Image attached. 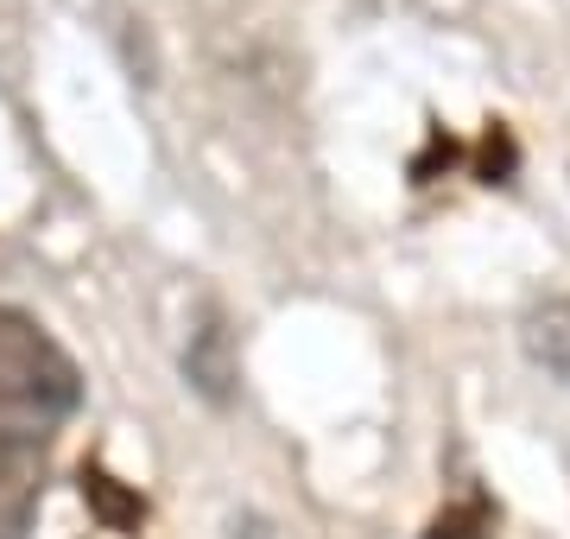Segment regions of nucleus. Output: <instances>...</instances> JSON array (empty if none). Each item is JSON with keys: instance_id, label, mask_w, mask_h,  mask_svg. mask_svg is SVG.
I'll use <instances>...</instances> for the list:
<instances>
[{"instance_id": "7ed1b4c3", "label": "nucleus", "mask_w": 570, "mask_h": 539, "mask_svg": "<svg viewBox=\"0 0 570 539\" xmlns=\"http://www.w3.org/2000/svg\"><path fill=\"white\" fill-rule=\"evenodd\" d=\"M45 501V451L0 438V539H32Z\"/></svg>"}, {"instance_id": "20e7f679", "label": "nucleus", "mask_w": 570, "mask_h": 539, "mask_svg": "<svg viewBox=\"0 0 570 539\" xmlns=\"http://www.w3.org/2000/svg\"><path fill=\"white\" fill-rule=\"evenodd\" d=\"M520 343H527V355H532L546 374L570 381V298H564V292L539 298V305L520 317Z\"/></svg>"}, {"instance_id": "39448f33", "label": "nucleus", "mask_w": 570, "mask_h": 539, "mask_svg": "<svg viewBox=\"0 0 570 539\" xmlns=\"http://www.w3.org/2000/svg\"><path fill=\"white\" fill-rule=\"evenodd\" d=\"M228 539H292V533L261 508H242V514H228Z\"/></svg>"}, {"instance_id": "f03ea898", "label": "nucleus", "mask_w": 570, "mask_h": 539, "mask_svg": "<svg viewBox=\"0 0 570 539\" xmlns=\"http://www.w3.org/2000/svg\"><path fill=\"white\" fill-rule=\"evenodd\" d=\"M184 381H190L209 406H228V400H235V388H242L235 336H228V324H223V312H216V305L197 317V331H190V343H184Z\"/></svg>"}, {"instance_id": "f257e3e1", "label": "nucleus", "mask_w": 570, "mask_h": 539, "mask_svg": "<svg viewBox=\"0 0 570 539\" xmlns=\"http://www.w3.org/2000/svg\"><path fill=\"white\" fill-rule=\"evenodd\" d=\"M82 406V369L32 312L0 305V438L51 444Z\"/></svg>"}]
</instances>
